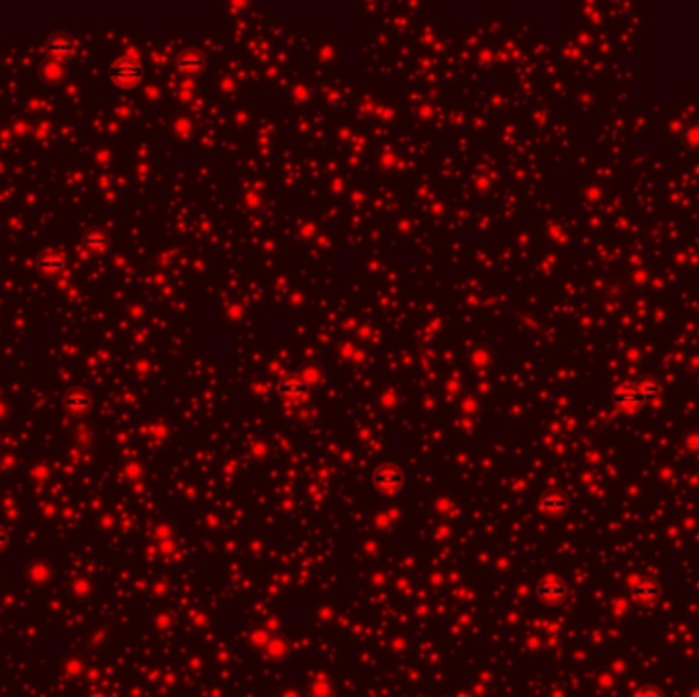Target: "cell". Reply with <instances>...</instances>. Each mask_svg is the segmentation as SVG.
I'll list each match as a JSON object with an SVG mask.
<instances>
[{
    "label": "cell",
    "instance_id": "cell-1",
    "mask_svg": "<svg viewBox=\"0 0 699 697\" xmlns=\"http://www.w3.org/2000/svg\"><path fill=\"white\" fill-rule=\"evenodd\" d=\"M659 395H661V385L657 380L628 383L614 393V403L618 407H624V409H634V407L644 405L646 401H652Z\"/></svg>",
    "mask_w": 699,
    "mask_h": 697
},
{
    "label": "cell",
    "instance_id": "cell-2",
    "mask_svg": "<svg viewBox=\"0 0 699 697\" xmlns=\"http://www.w3.org/2000/svg\"><path fill=\"white\" fill-rule=\"evenodd\" d=\"M109 78L110 82L115 86H121V88H131V86H137L144 82L146 78V68L140 60L135 58H119L115 60L112 64L109 66Z\"/></svg>",
    "mask_w": 699,
    "mask_h": 697
},
{
    "label": "cell",
    "instance_id": "cell-3",
    "mask_svg": "<svg viewBox=\"0 0 699 697\" xmlns=\"http://www.w3.org/2000/svg\"><path fill=\"white\" fill-rule=\"evenodd\" d=\"M405 475L403 471L395 464H380L374 473H372V482L374 487L382 489V491H395L403 485Z\"/></svg>",
    "mask_w": 699,
    "mask_h": 697
},
{
    "label": "cell",
    "instance_id": "cell-4",
    "mask_svg": "<svg viewBox=\"0 0 699 697\" xmlns=\"http://www.w3.org/2000/svg\"><path fill=\"white\" fill-rule=\"evenodd\" d=\"M569 585L558 577H544L538 583V597L546 603H558L566 597Z\"/></svg>",
    "mask_w": 699,
    "mask_h": 697
},
{
    "label": "cell",
    "instance_id": "cell-5",
    "mask_svg": "<svg viewBox=\"0 0 699 697\" xmlns=\"http://www.w3.org/2000/svg\"><path fill=\"white\" fill-rule=\"evenodd\" d=\"M571 507V499L566 493L562 491H548L546 495H542L540 499V512L548 515H560L564 514Z\"/></svg>",
    "mask_w": 699,
    "mask_h": 697
},
{
    "label": "cell",
    "instance_id": "cell-6",
    "mask_svg": "<svg viewBox=\"0 0 699 697\" xmlns=\"http://www.w3.org/2000/svg\"><path fill=\"white\" fill-rule=\"evenodd\" d=\"M632 597L638 603H652L661 597V585L650 579H638L632 583Z\"/></svg>",
    "mask_w": 699,
    "mask_h": 697
},
{
    "label": "cell",
    "instance_id": "cell-7",
    "mask_svg": "<svg viewBox=\"0 0 699 697\" xmlns=\"http://www.w3.org/2000/svg\"><path fill=\"white\" fill-rule=\"evenodd\" d=\"M47 51L53 58H68L74 53V39L64 33L51 35L47 41Z\"/></svg>",
    "mask_w": 699,
    "mask_h": 697
},
{
    "label": "cell",
    "instance_id": "cell-8",
    "mask_svg": "<svg viewBox=\"0 0 699 697\" xmlns=\"http://www.w3.org/2000/svg\"><path fill=\"white\" fill-rule=\"evenodd\" d=\"M309 391L307 383L301 380V378H294V376H287L278 383V393L283 397H289V399H298V397H305Z\"/></svg>",
    "mask_w": 699,
    "mask_h": 697
},
{
    "label": "cell",
    "instance_id": "cell-9",
    "mask_svg": "<svg viewBox=\"0 0 699 697\" xmlns=\"http://www.w3.org/2000/svg\"><path fill=\"white\" fill-rule=\"evenodd\" d=\"M64 407L70 413H84L90 407V395L82 389H72L64 397Z\"/></svg>",
    "mask_w": 699,
    "mask_h": 697
},
{
    "label": "cell",
    "instance_id": "cell-10",
    "mask_svg": "<svg viewBox=\"0 0 699 697\" xmlns=\"http://www.w3.org/2000/svg\"><path fill=\"white\" fill-rule=\"evenodd\" d=\"M37 268L47 274H60L66 268V258L58 252H47L37 260Z\"/></svg>",
    "mask_w": 699,
    "mask_h": 697
},
{
    "label": "cell",
    "instance_id": "cell-11",
    "mask_svg": "<svg viewBox=\"0 0 699 697\" xmlns=\"http://www.w3.org/2000/svg\"><path fill=\"white\" fill-rule=\"evenodd\" d=\"M84 246L92 252H101L109 246V233L103 229H90L84 235Z\"/></svg>",
    "mask_w": 699,
    "mask_h": 697
},
{
    "label": "cell",
    "instance_id": "cell-12",
    "mask_svg": "<svg viewBox=\"0 0 699 697\" xmlns=\"http://www.w3.org/2000/svg\"><path fill=\"white\" fill-rule=\"evenodd\" d=\"M681 140H683V144L689 147V149H699V121L689 123V125L683 129Z\"/></svg>",
    "mask_w": 699,
    "mask_h": 697
},
{
    "label": "cell",
    "instance_id": "cell-13",
    "mask_svg": "<svg viewBox=\"0 0 699 697\" xmlns=\"http://www.w3.org/2000/svg\"><path fill=\"white\" fill-rule=\"evenodd\" d=\"M634 697H664L659 691V689H655V687H642V689H638L636 691V696Z\"/></svg>",
    "mask_w": 699,
    "mask_h": 697
},
{
    "label": "cell",
    "instance_id": "cell-14",
    "mask_svg": "<svg viewBox=\"0 0 699 697\" xmlns=\"http://www.w3.org/2000/svg\"><path fill=\"white\" fill-rule=\"evenodd\" d=\"M685 446H687V448H699V438H696V436L687 438V442H685Z\"/></svg>",
    "mask_w": 699,
    "mask_h": 697
},
{
    "label": "cell",
    "instance_id": "cell-15",
    "mask_svg": "<svg viewBox=\"0 0 699 697\" xmlns=\"http://www.w3.org/2000/svg\"><path fill=\"white\" fill-rule=\"evenodd\" d=\"M6 542H8V536H6V532H2V530H0V548H4V546H6Z\"/></svg>",
    "mask_w": 699,
    "mask_h": 697
}]
</instances>
